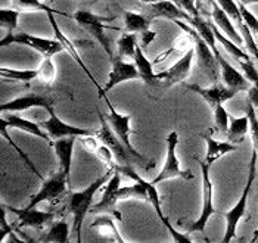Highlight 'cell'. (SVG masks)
I'll list each match as a JSON object with an SVG mask.
<instances>
[{
    "label": "cell",
    "instance_id": "obj_5",
    "mask_svg": "<svg viewBox=\"0 0 258 243\" xmlns=\"http://www.w3.org/2000/svg\"><path fill=\"white\" fill-rule=\"evenodd\" d=\"M74 20L83 30H86L90 36H93L95 40H98V43L103 47V50L106 52V55L109 56V59L112 61L114 55H112V49H111V41L106 36V30H108L106 22L112 21L114 18H103V17L92 14L89 11L80 9L74 14Z\"/></svg>",
    "mask_w": 258,
    "mask_h": 243
},
{
    "label": "cell",
    "instance_id": "obj_12",
    "mask_svg": "<svg viewBox=\"0 0 258 243\" xmlns=\"http://www.w3.org/2000/svg\"><path fill=\"white\" fill-rule=\"evenodd\" d=\"M49 118L46 121L40 122V125L47 131L49 137L52 140H59L63 137H83V136H96V131L92 130H86V128H80L70 125L67 122H63L59 117L53 112V108L49 111Z\"/></svg>",
    "mask_w": 258,
    "mask_h": 243
},
{
    "label": "cell",
    "instance_id": "obj_41",
    "mask_svg": "<svg viewBox=\"0 0 258 243\" xmlns=\"http://www.w3.org/2000/svg\"><path fill=\"white\" fill-rule=\"evenodd\" d=\"M239 65H240V68L243 71V75L249 80V83L252 86H255L258 89V69L255 68V65L252 63V61L251 59L249 61H242L239 62Z\"/></svg>",
    "mask_w": 258,
    "mask_h": 243
},
{
    "label": "cell",
    "instance_id": "obj_8",
    "mask_svg": "<svg viewBox=\"0 0 258 243\" xmlns=\"http://www.w3.org/2000/svg\"><path fill=\"white\" fill-rule=\"evenodd\" d=\"M11 43H18V44H24L28 46L31 49H34L37 53H40L43 58H52L53 55L59 53L63 49V44L59 40H50V39H43V37H37V36H31L27 33H9L8 37L2 39L0 46L5 47Z\"/></svg>",
    "mask_w": 258,
    "mask_h": 243
},
{
    "label": "cell",
    "instance_id": "obj_50",
    "mask_svg": "<svg viewBox=\"0 0 258 243\" xmlns=\"http://www.w3.org/2000/svg\"><path fill=\"white\" fill-rule=\"evenodd\" d=\"M258 240V227L257 230H255V233H254V239H252V242H257Z\"/></svg>",
    "mask_w": 258,
    "mask_h": 243
},
{
    "label": "cell",
    "instance_id": "obj_9",
    "mask_svg": "<svg viewBox=\"0 0 258 243\" xmlns=\"http://www.w3.org/2000/svg\"><path fill=\"white\" fill-rule=\"evenodd\" d=\"M98 114H99L100 118V130L99 131H96V137L100 139V142L103 143V144H106V146L112 150L114 158H115V161H117V167L135 165V164L139 165V162L136 161V158L127 150V147H125V146L122 144V142L119 140L118 136L114 133V130L111 128L109 122L106 121L105 115H103L100 111H98Z\"/></svg>",
    "mask_w": 258,
    "mask_h": 243
},
{
    "label": "cell",
    "instance_id": "obj_49",
    "mask_svg": "<svg viewBox=\"0 0 258 243\" xmlns=\"http://www.w3.org/2000/svg\"><path fill=\"white\" fill-rule=\"evenodd\" d=\"M138 2H142V3H154V2H159V0H138Z\"/></svg>",
    "mask_w": 258,
    "mask_h": 243
},
{
    "label": "cell",
    "instance_id": "obj_46",
    "mask_svg": "<svg viewBox=\"0 0 258 243\" xmlns=\"http://www.w3.org/2000/svg\"><path fill=\"white\" fill-rule=\"evenodd\" d=\"M95 136H83L81 137V143H83V146L89 150V152H92V153H96V150H98V143H96V139H93Z\"/></svg>",
    "mask_w": 258,
    "mask_h": 243
},
{
    "label": "cell",
    "instance_id": "obj_19",
    "mask_svg": "<svg viewBox=\"0 0 258 243\" xmlns=\"http://www.w3.org/2000/svg\"><path fill=\"white\" fill-rule=\"evenodd\" d=\"M213 6V22L219 27L220 30L223 31L224 36H227L232 41H235L236 44H245L243 43V37L240 34V31H238L233 25V22L230 20V17L223 11V8L217 3V0H208Z\"/></svg>",
    "mask_w": 258,
    "mask_h": 243
},
{
    "label": "cell",
    "instance_id": "obj_17",
    "mask_svg": "<svg viewBox=\"0 0 258 243\" xmlns=\"http://www.w3.org/2000/svg\"><path fill=\"white\" fill-rule=\"evenodd\" d=\"M52 103L53 101L50 98L41 96V95H25V96H20L14 101L2 103L0 106V112L6 114V112H22V111H28L31 108H43L47 112L52 109Z\"/></svg>",
    "mask_w": 258,
    "mask_h": 243
},
{
    "label": "cell",
    "instance_id": "obj_31",
    "mask_svg": "<svg viewBox=\"0 0 258 243\" xmlns=\"http://www.w3.org/2000/svg\"><path fill=\"white\" fill-rule=\"evenodd\" d=\"M138 36L136 33H122L121 37L118 39L117 47H118V58H135L136 55V49H138Z\"/></svg>",
    "mask_w": 258,
    "mask_h": 243
},
{
    "label": "cell",
    "instance_id": "obj_24",
    "mask_svg": "<svg viewBox=\"0 0 258 243\" xmlns=\"http://www.w3.org/2000/svg\"><path fill=\"white\" fill-rule=\"evenodd\" d=\"M133 59L139 69L140 80H143V83L149 87H158V74L154 72V63L145 56L142 46H138L136 55Z\"/></svg>",
    "mask_w": 258,
    "mask_h": 243
},
{
    "label": "cell",
    "instance_id": "obj_42",
    "mask_svg": "<svg viewBox=\"0 0 258 243\" xmlns=\"http://www.w3.org/2000/svg\"><path fill=\"white\" fill-rule=\"evenodd\" d=\"M238 5H239V11H240V15H242V20H243V22L248 25V28H249L252 33H258L257 17H255L254 14H251V12L246 9V6H245L243 3L238 2Z\"/></svg>",
    "mask_w": 258,
    "mask_h": 243
},
{
    "label": "cell",
    "instance_id": "obj_35",
    "mask_svg": "<svg viewBox=\"0 0 258 243\" xmlns=\"http://www.w3.org/2000/svg\"><path fill=\"white\" fill-rule=\"evenodd\" d=\"M0 130H2V136H3V137H5V139L8 140V143H9V144H11V146H12V147H14V149H15L17 152H18L20 158H22V161L27 164V167H28V168H30V170H31V171H33V173H34V174H36V176L39 177L40 180H44V179H43V176L40 174L39 170L36 168V165H34L33 162L30 161V158H28V156H27V155H25V153H24V152L21 150V147L18 146V144H15V143L12 142L11 136H9V134H8V131H6V130H8V125H6V124H5L3 121H0Z\"/></svg>",
    "mask_w": 258,
    "mask_h": 243
},
{
    "label": "cell",
    "instance_id": "obj_32",
    "mask_svg": "<svg viewBox=\"0 0 258 243\" xmlns=\"http://www.w3.org/2000/svg\"><path fill=\"white\" fill-rule=\"evenodd\" d=\"M0 75L8 80L30 83L39 78V69H11V68H0Z\"/></svg>",
    "mask_w": 258,
    "mask_h": 243
},
{
    "label": "cell",
    "instance_id": "obj_20",
    "mask_svg": "<svg viewBox=\"0 0 258 243\" xmlns=\"http://www.w3.org/2000/svg\"><path fill=\"white\" fill-rule=\"evenodd\" d=\"M217 61L220 63V69H221V78L224 81V86H227L229 89H233L236 92H242V90H248L251 86L249 80L240 74L238 69H235L229 62L226 61L221 56V52L217 55Z\"/></svg>",
    "mask_w": 258,
    "mask_h": 243
},
{
    "label": "cell",
    "instance_id": "obj_23",
    "mask_svg": "<svg viewBox=\"0 0 258 243\" xmlns=\"http://www.w3.org/2000/svg\"><path fill=\"white\" fill-rule=\"evenodd\" d=\"M77 137H63L59 140H55L53 143V149L56 153V158L59 162V170L67 174V177L70 179V173H71V162H73V152H74V144H76Z\"/></svg>",
    "mask_w": 258,
    "mask_h": 243
},
{
    "label": "cell",
    "instance_id": "obj_18",
    "mask_svg": "<svg viewBox=\"0 0 258 243\" xmlns=\"http://www.w3.org/2000/svg\"><path fill=\"white\" fill-rule=\"evenodd\" d=\"M9 209L18 215L20 227H30L34 230H41L46 225H50L53 223V212H46V211H37L34 208H25V209H18L9 206Z\"/></svg>",
    "mask_w": 258,
    "mask_h": 243
},
{
    "label": "cell",
    "instance_id": "obj_36",
    "mask_svg": "<svg viewBox=\"0 0 258 243\" xmlns=\"http://www.w3.org/2000/svg\"><path fill=\"white\" fill-rule=\"evenodd\" d=\"M229 125H230L229 114L224 109L223 103H220L219 106H216V109H214V130L220 134L226 136V133L229 130Z\"/></svg>",
    "mask_w": 258,
    "mask_h": 243
},
{
    "label": "cell",
    "instance_id": "obj_30",
    "mask_svg": "<svg viewBox=\"0 0 258 243\" xmlns=\"http://www.w3.org/2000/svg\"><path fill=\"white\" fill-rule=\"evenodd\" d=\"M70 239V228L67 221H56L50 224V228L43 234L40 242L67 243Z\"/></svg>",
    "mask_w": 258,
    "mask_h": 243
},
{
    "label": "cell",
    "instance_id": "obj_1",
    "mask_svg": "<svg viewBox=\"0 0 258 243\" xmlns=\"http://www.w3.org/2000/svg\"><path fill=\"white\" fill-rule=\"evenodd\" d=\"M114 171H115V168H108V171L103 176H100L95 182L90 183L86 189H83L80 192H73L70 195L68 208H70V214L74 218L73 233L77 234V242H81V224H83L86 215L89 214V211L92 208L95 195L98 193V190H99L100 187L105 186L108 183V180L112 177Z\"/></svg>",
    "mask_w": 258,
    "mask_h": 243
},
{
    "label": "cell",
    "instance_id": "obj_38",
    "mask_svg": "<svg viewBox=\"0 0 258 243\" xmlns=\"http://www.w3.org/2000/svg\"><path fill=\"white\" fill-rule=\"evenodd\" d=\"M245 114H246L248 118H249V130H251V137H252L254 149L258 152V112L255 111V108L252 106L251 102L246 101Z\"/></svg>",
    "mask_w": 258,
    "mask_h": 243
},
{
    "label": "cell",
    "instance_id": "obj_7",
    "mask_svg": "<svg viewBox=\"0 0 258 243\" xmlns=\"http://www.w3.org/2000/svg\"><path fill=\"white\" fill-rule=\"evenodd\" d=\"M177 144H179V134L176 131H171L167 136V158L164 162V167L152 183L158 184L170 179H183V180L194 179V174L189 170L184 171L180 168V162L177 158Z\"/></svg>",
    "mask_w": 258,
    "mask_h": 243
},
{
    "label": "cell",
    "instance_id": "obj_3",
    "mask_svg": "<svg viewBox=\"0 0 258 243\" xmlns=\"http://www.w3.org/2000/svg\"><path fill=\"white\" fill-rule=\"evenodd\" d=\"M173 22L176 25H179L184 33H189L194 37V47H195V55L198 56V66L202 69V72L205 74V77L208 80L213 84H217L220 77H221V69H220V63L217 61V56L213 52V49L199 36L198 31L192 25L180 20H174Z\"/></svg>",
    "mask_w": 258,
    "mask_h": 243
},
{
    "label": "cell",
    "instance_id": "obj_22",
    "mask_svg": "<svg viewBox=\"0 0 258 243\" xmlns=\"http://www.w3.org/2000/svg\"><path fill=\"white\" fill-rule=\"evenodd\" d=\"M0 121H3L8 127H12V128H17V130H21V131H25L28 134H33L36 137H40V139H44L47 142H50L52 139L49 137L47 131L40 125V124H36V122L30 121V120H25L20 115H5L2 114L0 117Z\"/></svg>",
    "mask_w": 258,
    "mask_h": 243
},
{
    "label": "cell",
    "instance_id": "obj_2",
    "mask_svg": "<svg viewBox=\"0 0 258 243\" xmlns=\"http://www.w3.org/2000/svg\"><path fill=\"white\" fill-rule=\"evenodd\" d=\"M257 158L258 152L254 149L252 150V155H251V162H249V171H248V179L245 183V187H243V192L242 195L239 196V201L236 205L226 211L223 215L226 218V233H224V237H223V242L229 243L235 236H236V230H238L239 221L245 217L246 214V203H248V198H249V193H251V189H252V184L255 182V177H257Z\"/></svg>",
    "mask_w": 258,
    "mask_h": 243
},
{
    "label": "cell",
    "instance_id": "obj_33",
    "mask_svg": "<svg viewBox=\"0 0 258 243\" xmlns=\"http://www.w3.org/2000/svg\"><path fill=\"white\" fill-rule=\"evenodd\" d=\"M39 80L44 86H52L56 80V68L52 58H44L39 66Z\"/></svg>",
    "mask_w": 258,
    "mask_h": 243
},
{
    "label": "cell",
    "instance_id": "obj_34",
    "mask_svg": "<svg viewBox=\"0 0 258 243\" xmlns=\"http://www.w3.org/2000/svg\"><path fill=\"white\" fill-rule=\"evenodd\" d=\"M14 2V5L17 6V8H20L22 11H36V12H55V14H58V15H63L65 17V14L63 12H60V11H55V9H50L47 5H44V3H41L40 0H12Z\"/></svg>",
    "mask_w": 258,
    "mask_h": 243
},
{
    "label": "cell",
    "instance_id": "obj_16",
    "mask_svg": "<svg viewBox=\"0 0 258 243\" xmlns=\"http://www.w3.org/2000/svg\"><path fill=\"white\" fill-rule=\"evenodd\" d=\"M184 87L202 96V99L210 105L211 109H216V106H219L220 103L230 101L232 98H235L236 93H239L233 89H229L227 86H220L219 83L211 87H201L198 84H184Z\"/></svg>",
    "mask_w": 258,
    "mask_h": 243
},
{
    "label": "cell",
    "instance_id": "obj_6",
    "mask_svg": "<svg viewBox=\"0 0 258 243\" xmlns=\"http://www.w3.org/2000/svg\"><path fill=\"white\" fill-rule=\"evenodd\" d=\"M199 167H201V173H202V211H201L198 220L187 225L189 233H195V231L202 233L207 227L208 220L211 218V215L216 214V209L213 205L214 186H213V182L210 179V167L211 165L207 161H201Z\"/></svg>",
    "mask_w": 258,
    "mask_h": 243
},
{
    "label": "cell",
    "instance_id": "obj_47",
    "mask_svg": "<svg viewBox=\"0 0 258 243\" xmlns=\"http://www.w3.org/2000/svg\"><path fill=\"white\" fill-rule=\"evenodd\" d=\"M248 102H251L252 103V106L255 108V111L258 112V89L255 86H251L249 89H248Z\"/></svg>",
    "mask_w": 258,
    "mask_h": 243
},
{
    "label": "cell",
    "instance_id": "obj_14",
    "mask_svg": "<svg viewBox=\"0 0 258 243\" xmlns=\"http://www.w3.org/2000/svg\"><path fill=\"white\" fill-rule=\"evenodd\" d=\"M112 69L109 72V77H108V81L103 87V92L100 95V98H103V93L112 90L114 87H117L118 84H122L125 81H132V80H140V74L136 63L133 62H125L122 61L121 58H114L112 59Z\"/></svg>",
    "mask_w": 258,
    "mask_h": 243
},
{
    "label": "cell",
    "instance_id": "obj_26",
    "mask_svg": "<svg viewBox=\"0 0 258 243\" xmlns=\"http://www.w3.org/2000/svg\"><path fill=\"white\" fill-rule=\"evenodd\" d=\"M115 217H112V215H109V214H102L99 215L93 223H92V228H98V231H99L102 236H105V237H109L111 240H115V242L122 243L124 242V239H122V236L119 234V230L117 228V224H115Z\"/></svg>",
    "mask_w": 258,
    "mask_h": 243
},
{
    "label": "cell",
    "instance_id": "obj_43",
    "mask_svg": "<svg viewBox=\"0 0 258 243\" xmlns=\"http://www.w3.org/2000/svg\"><path fill=\"white\" fill-rule=\"evenodd\" d=\"M171 2H174L179 8H181L183 11H186L189 15H192V17H199L198 6L195 5L197 0H171Z\"/></svg>",
    "mask_w": 258,
    "mask_h": 243
},
{
    "label": "cell",
    "instance_id": "obj_25",
    "mask_svg": "<svg viewBox=\"0 0 258 243\" xmlns=\"http://www.w3.org/2000/svg\"><path fill=\"white\" fill-rule=\"evenodd\" d=\"M205 142H207V155H205V161L208 162L210 165L213 162H216L220 159L221 156L232 153L238 149V144H233L230 142H217L216 139H213L211 136H204Z\"/></svg>",
    "mask_w": 258,
    "mask_h": 243
},
{
    "label": "cell",
    "instance_id": "obj_39",
    "mask_svg": "<svg viewBox=\"0 0 258 243\" xmlns=\"http://www.w3.org/2000/svg\"><path fill=\"white\" fill-rule=\"evenodd\" d=\"M220 6L223 8V11L230 17L232 21H236V22H240L242 20V15H240V11H239V5L235 2V0H217Z\"/></svg>",
    "mask_w": 258,
    "mask_h": 243
},
{
    "label": "cell",
    "instance_id": "obj_44",
    "mask_svg": "<svg viewBox=\"0 0 258 243\" xmlns=\"http://www.w3.org/2000/svg\"><path fill=\"white\" fill-rule=\"evenodd\" d=\"M0 233H2V236H0V242H3V240H5L6 234H12V227H11V225H8V223H6V209H5V206L2 208V221H0Z\"/></svg>",
    "mask_w": 258,
    "mask_h": 243
},
{
    "label": "cell",
    "instance_id": "obj_28",
    "mask_svg": "<svg viewBox=\"0 0 258 243\" xmlns=\"http://www.w3.org/2000/svg\"><path fill=\"white\" fill-rule=\"evenodd\" d=\"M213 30H214V34H216V39L219 41L220 44L227 50V53L230 55V56H233L235 59L238 62L242 61H249L251 58H249V55L246 53V52H243L240 47H239V44H236L235 41H232L227 36H224L223 34V31L220 30L219 27L213 22Z\"/></svg>",
    "mask_w": 258,
    "mask_h": 243
},
{
    "label": "cell",
    "instance_id": "obj_51",
    "mask_svg": "<svg viewBox=\"0 0 258 243\" xmlns=\"http://www.w3.org/2000/svg\"><path fill=\"white\" fill-rule=\"evenodd\" d=\"M197 2H198V3H199V2H201V0H197Z\"/></svg>",
    "mask_w": 258,
    "mask_h": 243
},
{
    "label": "cell",
    "instance_id": "obj_27",
    "mask_svg": "<svg viewBox=\"0 0 258 243\" xmlns=\"http://www.w3.org/2000/svg\"><path fill=\"white\" fill-rule=\"evenodd\" d=\"M248 131H249V118L245 114V117L230 120L229 130L226 133V139H227V142L233 143V144H240L245 140V136Z\"/></svg>",
    "mask_w": 258,
    "mask_h": 243
},
{
    "label": "cell",
    "instance_id": "obj_40",
    "mask_svg": "<svg viewBox=\"0 0 258 243\" xmlns=\"http://www.w3.org/2000/svg\"><path fill=\"white\" fill-rule=\"evenodd\" d=\"M95 155H96L108 168H117V161H115V158H114V153H112V150H111L106 144L102 143L99 147H98V150H96Z\"/></svg>",
    "mask_w": 258,
    "mask_h": 243
},
{
    "label": "cell",
    "instance_id": "obj_37",
    "mask_svg": "<svg viewBox=\"0 0 258 243\" xmlns=\"http://www.w3.org/2000/svg\"><path fill=\"white\" fill-rule=\"evenodd\" d=\"M20 11L14 9H0V25L2 28H6L9 33H12L18 27Z\"/></svg>",
    "mask_w": 258,
    "mask_h": 243
},
{
    "label": "cell",
    "instance_id": "obj_11",
    "mask_svg": "<svg viewBox=\"0 0 258 243\" xmlns=\"http://www.w3.org/2000/svg\"><path fill=\"white\" fill-rule=\"evenodd\" d=\"M119 183H121V171L115 168L112 177L105 184V190L102 195V199L99 203H96L92 209L95 214H109L117 218V221H121V212L117 209V202H118V190Z\"/></svg>",
    "mask_w": 258,
    "mask_h": 243
},
{
    "label": "cell",
    "instance_id": "obj_29",
    "mask_svg": "<svg viewBox=\"0 0 258 243\" xmlns=\"http://www.w3.org/2000/svg\"><path fill=\"white\" fill-rule=\"evenodd\" d=\"M151 22L145 14H136L132 11H124V25H125V31L128 33H143L146 30H149Z\"/></svg>",
    "mask_w": 258,
    "mask_h": 243
},
{
    "label": "cell",
    "instance_id": "obj_10",
    "mask_svg": "<svg viewBox=\"0 0 258 243\" xmlns=\"http://www.w3.org/2000/svg\"><path fill=\"white\" fill-rule=\"evenodd\" d=\"M194 56H195V47H190L173 66H170L164 72H158V87L168 89L186 80L192 69Z\"/></svg>",
    "mask_w": 258,
    "mask_h": 243
},
{
    "label": "cell",
    "instance_id": "obj_21",
    "mask_svg": "<svg viewBox=\"0 0 258 243\" xmlns=\"http://www.w3.org/2000/svg\"><path fill=\"white\" fill-rule=\"evenodd\" d=\"M47 18H49V21H50V25H52V28H53V31H55V36H56V39L63 44V49L65 50H68L70 53H71V56H73V59L79 63L80 66L83 68V71L87 74V77L90 78V80L93 81V84L98 87V90H99V96L102 95V92H103V89L100 87L99 84L96 83V80H95V77L92 75V72L89 71V68L86 66V63L83 62V59L80 58L79 52H77V49H76V44L73 43V41L70 40L68 37H65L63 34H62V31H60V28L58 27V24H56V21H55V12H47Z\"/></svg>",
    "mask_w": 258,
    "mask_h": 243
},
{
    "label": "cell",
    "instance_id": "obj_48",
    "mask_svg": "<svg viewBox=\"0 0 258 243\" xmlns=\"http://www.w3.org/2000/svg\"><path fill=\"white\" fill-rule=\"evenodd\" d=\"M240 3H243L245 6H249V5H254V3H258V0H239Z\"/></svg>",
    "mask_w": 258,
    "mask_h": 243
},
{
    "label": "cell",
    "instance_id": "obj_4",
    "mask_svg": "<svg viewBox=\"0 0 258 243\" xmlns=\"http://www.w3.org/2000/svg\"><path fill=\"white\" fill-rule=\"evenodd\" d=\"M105 99H106V98H105ZM106 103H108V108H109V114L105 115V118H106V121L109 122V125H111V128L114 130V133L118 136V139L122 142V144L127 147V150L136 158V161L139 162L140 167H143L145 170L152 168L155 164L151 161V159L145 158L140 152H138V150L135 149V146L132 144V140H130V134H132V128H130L132 115H122V114H118V112L114 109V106L109 103L108 99H106Z\"/></svg>",
    "mask_w": 258,
    "mask_h": 243
},
{
    "label": "cell",
    "instance_id": "obj_15",
    "mask_svg": "<svg viewBox=\"0 0 258 243\" xmlns=\"http://www.w3.org/2000/svg\"><path fill=\"white\" fill-rule=\"evenodd\" d=\"M143 14L151 21L155 20V18H165V20L170 21H186L190 17L186 11H183L171 0H159V2H154V3H143Z\"/></svg>",
    "mask_w": 258,
    "mask_h": 243
},
{
    "label": "cell",
    "instance_id": "obj_45",
    "mask_svg": "<svg viewBox=\"0 0 258 243\" xmlns=\"http://www.w3.org/2000/svg\"><path fill=\"white\" fill-rule=\"evenodd\" d=\"M155 37H157V33H154L151 30H146V31L140 33V46H142V49L145 50L148 47V44H151L152 41L155 40Z\"/></svg>",
    "mask_w": 258,
    "mask_h": 243
},
{
    "label": "cell",
    "instance_id": "obj_13",
    "mask_svg": "<svg viewBox=\"0 0 258 243\" xmlns=\"http://www.w3.org/2000/svg\"><path fill=\"white\" fill-rule=\"evenodd\" d=\"M68 180L70 179L67 177V174L63 171H60V170L56 174H53L52 177H49L47 180H43L40 190L31 198V201H30L27 208H34L41 202L58 199L60 195L65 192Z\"/></svg>",
    "mask_w": 258,
    "mask_h": 243
}]
</instances>
